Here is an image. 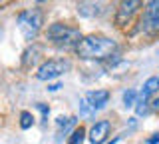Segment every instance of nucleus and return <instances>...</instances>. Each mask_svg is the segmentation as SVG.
Segmentation results:
<instances>
[{"label": "nucleus", "mask_w": 159, "mask_h": 144, "mask_svg": "<svg viewBox=\"0 0 159 144\" xmlns=\"http://www.w3.org/2000/svg\"><path fill=\"white\" fill-rule=\"evenodd\" d=\"M145 28L151 34H159V0H151L145 10Z\"/></svg>", "instance_id": "423d86ee"}, {"label": "nucleus", "mask_w": 159, "mask_h": 144, "mask_svg": "<svg viewBox=\"0 0 159 144\" xmlns=\"http://www.w3.org/2000/svg\"><path fill=\"white\" fill-rule=\"evenodd\" d=\"M89 106H92V110L96 112V110H99V108H103L107 104V100H109V92L107 90H92V92H88L86 94V98H84Z\"/></svg>", "instance_id": "6e6552de"}, {"label": "nucleus", "mask_w": 159, "mask_h": 144, "mask_svg": "<svg viewBox=\"0 0 159 144\" xmlns=\"http://www.w3.org/2000/svg\"><path fill=\"white\" fill-rule=\"evenodd\" d=\"M38 108H40V112H42L44 114V118H48V106H46V104H38Z\"/></svg>", "instance_id": "ddd939ff"}, {"label": "nucleus", "mask_w": 159, "mask_h": 144, "mask_svg": "<svg viewBox=\"0 0 159 144\" xmlns=\"http://www.w3.org/2000/svg\"><path fill=\"white\" fill-rule=\"evenodd\" d=\"M117 50V44L106 36H86L78 42L76 52L84 60H103Z\"/></svg>", "instance_id": "f257e3e1"}, {"label": "nucleus", "mask_w": 159, "mask_h": 144, "mask_svg": "<svg viewBox=\"0 0 159 144\" xmlns=\"http://www.w3.org/2000/svg\"><path fill=\"white\" fill-rule=\"evenodd\" d=\"M58 88H60V84H50V86H48V90H52V92H56V90H58Z\"/></svg>", "instance_id": "dca6fc26"}, {"label": "nucleus", "mask_w": 159, "mask_h": 144, "mask_svg": "<svg viewBox=\"0 0 159 144\" xmlns=\"http://www.w3.org/2000/svg\"><path fill=\"white\" fill-rule=\"evenodd\" d=\"M84 136H86V130H84L82 126L76 128L74 134H72V138H70V144H82L84 142Z\"/></svg>", "instance_id": "9d476101"}, {"label": "nucleus", "mask_w": 159, "mask_h": 144, "mask_svg": "<svg viewBox=\"0 0 159 144\" xmlns=\"http://www.w3.org/2000/svg\"><path fill=\"white\" fill-rule=\"evenodd\" d=\"M109 130H111V124H109L107 120L96 122V124H93V128H92V132H89V142H92V144H102L107 138Z\"/></svg>", "instance_id": "0eeeda50"}, {"label": "nucleus", "mask_w": 159, "mask_h": 144, "mask_svg": "<svg viewBox=\"0 0 159 144\" xmlns=\"http://www.w3.org/2000/svg\"><path fill=\"white\" fill-rule=\"evenodd\" d=\"M42 20H44V16L38 8H30V10L20 12L18 14V28L22 32V36L26 40H34L36 34L40 32V28H42Z\"/></svg>", "instance_id": "7ed1b4c3"}, {"label": "nucleus", "mask_w": 159, "mask_h": 144, "mask_svg": "<svg viewBox=\"0 0 159 144\" xmlns=\"http://www.w3.org/2000/svg\"><path fill=\"white\" fill-rule=\"evenodd\" d=\"M117 140H119V138H113V140H111V142H107V144H116Z\"/></svg>", "instance_id": "a211bd4d"}, {"label": "nucleus", "mask_w": 159, "mask_h": 144, "mask_svg": "<svg viewBox=\"0 0 159 144\" xmlns=\"http://www.w3.org/2000/svg\"><path fill=\"white\" fill-rule=\"evenodd\" d=\"M135 98H137V92H135V90H127V92H123V104H125L127 108L135 104Z\"/></svg>", "instance_id": "f8f14e48"}, {"label": "nucleus", "mask_w": 159, "mask_h": 144, "mask_svg": "<svg viewBox=\"0 0 159 144\" xmlns=\"http://www.w3.org/2000/svg\"><path fill=\"white\" fill-rule=\"evenodd\" d=\"M48 38L54 46L58 48H72V46H78V42L82 40V34H80L78 28H72V26H66L62 22H56L48 28Z\"/></svg>", "instance_id": "f03ea898"}, {"label": "nucleus", "mask_w": 159, "mask_h": 144, "mask_svg": "<svg viewBox=\"0 0 159 144\" xmlns=\"http://www.w3.org/2000/svg\"><path fill=\"white\" fill-rule=\"evenodd\" d=\"M157 142H159V134H155L153 138H149V140H147V144H157Z\"/></svg>", "instance_id": "2eb2a0df"}, {"label": "nucleus", "mask_w": 159, "mask_h": 144, "mask_svg": "<svg viewBox=\"0 0 159 144\" xmlns=\"http://www.w3.org/2000/svg\"><path fill=\"white\" fill-rule=\"evenodd\" d=\"M32 122H34V116L30 112H22V114H20V126H22L24 130L32 126Z\"/></svg>", "instance_id": "9b49d317"}, {"label": "nucleus", "mask_w": 159, "mask_h": 144, "mask_svg": "<svg viewBox=\"0 0 159 144\" xmlns=\"http://www.w3.org/2000/svg\"><path fill=\"white\" fill-rule=\"evenodd\" d=\"M70 66H72V64H70L68 60H64V58L48 60V62H44L42 66L38 68L36 78L38 80H54V78H60L64 72H68Z\"/></svg>", "instance_id": "20e7f679"}, {"label": "nucleus", "mask_w": 159, "mask_h": 144, "mask_svg": "<svg viewBox=\"0 0 159 144\" xmlns=\"http://www.w3.org/2000/svg\"><path fill=\"white\" fill-rule=\"evenodd\" d=\"M10 0H0V6H4V4H8Z\"/></svg>", "instance_id": "f3484780"}, {"label": "nucleus", "mask_w": 159, "mask_h": 144, "mask_svg": "<svg viewBox=\"0 0 159 144\" xmlns=\"http://www.w3.org/2000/svg\"><path fill=\"white\" fill-rule=\"evenodd\" d=\"M139 8H141V0H121L117 6L116 24L117 26H127L133 20V16L139 12Z\"/></svg>", "instance_id": "39448f33"}, {"label": "nucleus", "mask_w": 159, "mask_h": 144, "mask_svg": "<svg viewBox=\"0 0 159 144\" xmlns=\"http://www.w3.org/2000/svg\"><path fill=\"white\" fill-rule=\"evenodd\" d=\"M151 110H155V112H159V98H155V100L151 102Z\"/></svg>", "instance_id": "4468645a"}, {"label": "nucleus", "mask_w": 159, "mask_h": 144, "mask_svg": "<svg viewBox=\"0 0 159 144\" xmlns=\"http://www.w3.org/2000/svg\"><path fill=\"white\" fill-rule=\"evenodd\" d=\"M157 90H159V76H151L145 84H143L141 92H139V98H141V100H149V96L155 94Z\"/></svg>", "instance_id": "1a4fd4ad"}, {"label": "nucleus", "mask_w": 159, "mask_h": 144, "mask_svg": "<svg viewBox=\"0 0 159 144\" xmlns=\"http://www.w3.org/2000/svg\"><path fill=\"white\" fill-rule=\"evenodd\" d=\"M36 2H44V0H36Z\"/></svg>", "instance_id": "6ab92c4d"}]
</instances>
